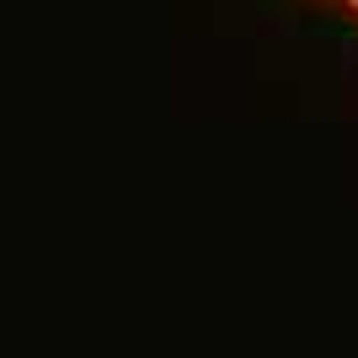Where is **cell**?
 <instances>
[{"label":"cell","mask_w":358,"mask_h":358,"mask_svg":"<svg viewBox=\"0 0 358 358\" xmlns=\"http://www.w3.org/2000/svg\"><path fill=\"white\" fill-rule=\"evenodd\" d=\"M348 11H353V16H358V0H348Z\"/></svg>","instance_id":"6da1fadb"}]
</instances>
